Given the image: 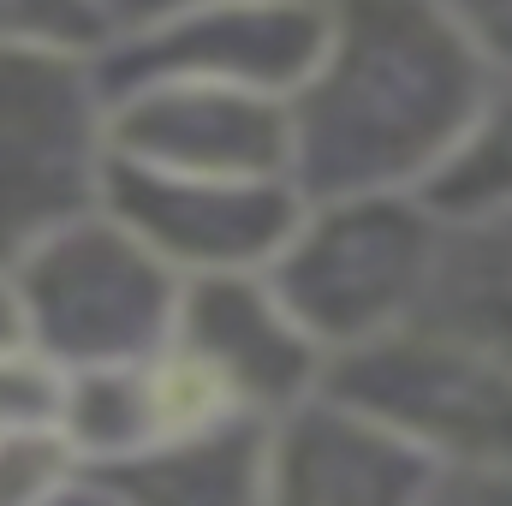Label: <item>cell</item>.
Listing matches in <instances>:
<instances>
[{
	"mask_svg": "<svg viewBox=\"0 0 512 506\" xmlns=\"http://www.w3.org/2000/svg\"><path fill=\"white\" fill-rule=\"evenodd\" d=\"M477 66L435 0H328V48L286 102L292 155L334 185L399 173L471 126Z\"/></svg>",
	"mask_w": 512,
	"mask_h": 506,
	"instance_id": "1",
	"label": "cell"
},
{
	"mask_svg": "<svg viewBox=\"0 0 512 506\" xmlns=\"http://www.w3.org/2000/svg\"><path fill=\"white\" fill-rule=\"evenodd\" d=\"M114 42L96 0H0V54L96 60Z\"/></svg>",
	"mask_w": 512,
	"mask_h": 506,
	"instance_id": "4",
	"label": "cell"
},
{
	"mask_svg": "<svg viewBox=\"0 0 512 506\" xmlns=\"http://www.w3.org/2000/svg\"><path fill=\"white\" fill-rule=\"evenodd\" d=\"M102 90L90 60L0 54V245L66 209L96 161Z\"/></svg>",
	"mask_w": 512,
	"mask_h": 506,
	"instance_id": "3",
	"label": "cell"
},
{
	"mask_svg": "<svg viewBox=\"0 0 512 506\" xmlns=\"http://www.w3.org/2000/svg\"><path fill=\"white\" fill-rule=\"evenodd\" d=\"M441 18L465 36V48L477 60H501L512 66V0H435Z\"/></svg>",
	"mask_w": 512,
	"mask_h": 506,
	"instance_id": "5",
	"label": "cell"
},
{
	"mask_svg": "<svg viewBox=\"0 0 512 506\" xmlns=\"http://www.w3.org/2000/svg\"><path fill=\"white\" fill-rule=\"evenodd\" d=\"M328 48V0H203L114 36L90 78L102 96L137 84H215L292 102Z\"/></svg>",
	"mask_w": 512,
	"mask_h": 506,
	"instance_id": "2",
	"label": "cell"
},
{
	"mask_svg": "<svg viewBox=\"0 0 512 506\" xmlns=\"http://www.w3.org/2000/svg\"><path fill=\"white\" fill-rule=\"evenodd\" d=\"M96 6H102L114 36H131V30H149V24H161V18H173L185 6H203V0H96Z\"/></svg>",
	"mask_w": 512,
	"mask_h": 506,
	"instance_id": "6",
	"label": "cell"
}]
</instances>
